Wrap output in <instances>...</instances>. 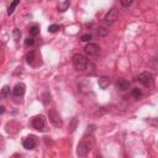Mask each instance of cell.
Segmentation results:
<instances>
[{
  "instance_id": "cell-1",
  "label": "cell",
  "mask_w": 158,
  "mask_h": 158,
  "mask_svg": "<svg viewBox=\"0 0 158 158\" xmlns=\"http://www.w3.org/2000/svg\"><path fill=\"white\" fill-rule=\"evenodd\" d=\"M73 65L75 68V70L78 72H84L88 67V59L85 56L78 53V54H74L73 56Z\"/></svg>"
},
{
  "instance_id": "cell-2",
  "label": "cell",
  "mask_w": 158,
  "mask_h": 158,
  "mask_svg": "<svg viewBox=\"0 0 158 158\" xmlns=\"http://www.w3.org/2000/svg\"><path fill=\"white\" fill-rule=\"evenodd\" d=\"M93 147V142L91 141H88L86 138L81 139L79 143H78V147H77V154L79 157H86V154L90 152Z\"/></svg>"
},
{
  "instance_id": "cell-3",
  "label": "cell",
  "mask_w": 158,
  "mask_h": 158,
  "mask_svg": "<svg viewBox=\"0 0 158 158\" xmlns=\"http://www.w3.org/2000/svg\"><path fill=\"white\" fill-rule=\"evenodd\" d=\"M48 118H49V121L52 122V125L56 126V127H60V126L63 125V121H62L59 114H58L56 110L48 111Z\"/></svg>"
},
{
  "instance_id": "cell-4",
  "label": "cell",
  "mask_w": 158,
  "mask_h": 158,
  "mask_svg": "<svg viewBox=\"0 0 158 158\" xmlns=\"http://www.w3.org/2000/svg\"><path fill=\"white\" fill-rule=\"evenodd\" d=\"M117 16H118V11H117L116 9H111V10H109V12H107L106 16H105V21H106V23H109V25L114 23V22L117 20Z\"/></svg>"
},
{
  "instance_id": "cell-5",
  "label": "cell",
  "mask_w": 158,
  "mask_h": 158,
  "mask_svg": "<svg viewBox=\"0 0 158 158\" xmlns=\"http://www.w3.org/2000/svg\"><path fill=\"white\" fill-rule=\"evenodd\" d=\"M99 52H100V48L95 43H88L85 46V53L88 56H96V54H99Z\"/></svg>"
},
{
  "instance_id": "cell-6",
  "label": "cell",
  "mask_w": 158,
  "mask_h": 158,
  "mask_svg": "<svg viewBox=\"0 0 158 158\" xmlns=\"http://www.w3.org/2000/svg\"><path fill=\"white\" fill-rule=\"evenodd\" d=\"M137 79H138L139 83H142V84L146 85V86L151 85V83H152V75H151L149 73H147V72L141 73V74L137 77Z\"/></svg>"
},
{
  "instance_id": "cell-7",
  "label": "cell",
  "mask_w": 158,
  "mask_h": 158,
  "mask_svg": "<svg viewBox=\"0 0 158 158\" xmlns=\"http://www.w3.org/2000/svg\"><path fill=\"white\" fill-rule=\"evenodd\" d=\"M32 125H33V127H35L36 130L43 131V130H44V118H43L42 116H36V117L33 118V121H32Z\"/></svg>"
},
{
  "instance_id": "cell-8",
  "label": "cell",
  "mask_w": 158,
  "mask_h": 158,
  "mask_svg": "<svg viewBox=\"0 0 158 158\" xmlns=\"http://www.w3.org/2000/svg\"><path fill=\"white\" fill-rule=\"evenodd\" d=\"M25 90H26V85L23 83H17L14 89H12V93L15 96H22L25 94Z\"/></svg>"
},
{
  "instance_id": "cell-9",
  "label": "cell",
  "mask_w": 158,
  "mask_h": 158,
  "mask_svg": "<svg viewBox=\"0 0 158 158\" xmlns=\"http://www.w3.org/2000/svg\"><path fill=\"white\" fill-rule=\"evenodd\" d=\"M23 147L26 148V149H33L35 147H36V139H35V137L33 136H30V137H26L25 139H23Z\"/></svg>"
},
{
  "instance_id": "cell-10",
  "label": "cell",
  "mask_w": 158,
  "mask_h": 158,
  "mask_svg": "<svg viewBox=\"0 0 158 158\" xmlns=\"http://www.w3.org/2000/svg\"><path fill=\"white\" fill-rule=\"evenodd\" d=\"M116 89H118V90H121V91H123V90H126V89H128V86H130V83L127 81V80H125V79H118L117 81H116Z\"/></svg>"
},
{
  "instance_id": "cell-11",
  "label": "cell",
  "mask_w": 158,
  "mask_h": 158,
  "mask_svg": "<svg viewBox=\"0 0 158 158\" xmlns=\"http://www.w3.org/2000/svg\"><path fill=\"white\" fill-rule=\"evenodd\" d=\"M98 84L101 89H106L110 85V78L109 77H100L98 79Z\"/></svg>"
},
{
  "instance_id": "cell-12",
  "label": "cell",
  "mask_w": 158,
  "mask_h": 158,
  "mask_svg": "<svg viewBox=\"0 0 158 158\" xmlns=\"http://www.w3.org/2000/svg\"><path fill=\"white\" fill-rule=\"evenodd\" d=\"M69 5H70V2L68 1V0H65V1H59L58 2V11H60V12H64V11H67L68 10V7H69Z\"/></svg>"
},
{
  "instance_id": "cell-13",
  "label": "cell",
  "mask_w": 158,
  "mask_h": 158,
  "mask_svg": "<svg viewBox=\"0 0 158 158\" xmlns=\"http://www.w3.org/2000/svg\"><path fill=\"white\" fill-rule=\"evenodd\" d=\"M28 31H30V35H31V36H36V35L40 33V26L35 23V25H32V26L30 27Z\"/></svg>"
},
{
  "instance_id": "cell-14",
  "label": "cell",
  "mask_w": 158,
  "mask_h": 158,
  "mask_svg": "<svg viewBox=\"0 0 158 158\" xmlns=\"http://www.w3.org/2000/svg\"><path fill=\"white\" fill-rule=\"evenodd\" d=\"M20 4V1L19 0H15V1H12L11 4H10V6H9V9H7V15H11L12 12H14V10H15V7L17 6Z\"/></svg>"
},
{
  "instance_id": "cell-15",
  "label": "cell",
  "mask_w": 158,
  "mask_h": 158,
  "mask_svg": "<svg viewBox=\"0 0 158 158\" xmlns=\"http://www.w3.org/2000/svg\"><path fill=\"white\" fill-rule=\"evenodd\" d=\"M107 33H109V28H107V27L101 26V27L98 28V35H99L100 37H104V36H106Z\"/></svg>"
},
{
  "instance_id": "cell-16",
  "label": "cell",
  "mask_w": 158,
  "mask_h": 158,
  "mask_svg": "<svg viewBox=\"0 0 158 158\" xmlns=\"http://www.w3.org/2000/svg\"><path fill=\"white\" fill-rule=\"evenodd\" d=\"M12 36H14L15 42H16V43H19L20 37H21V31H20L19 28H14V31H12Z\"/></svg>"
},
{
  "instance_id": "cell-17",
  "label": "cell",
  "mask_w": 158,
  "mask_h": 158,
  "mask_svg": "<svg viewBox=\"0 0 158 158\" xmlns=\"http://www.w3.org/2000/svg\"><path fill=\"white\" fill-rule=\"evenodd\" d=\"M1 96L5 98V99H7V98L10 96V88H9L7 85H5V86L1 89Z\"/></svg>"
},
{
  "instance_id": "cell-18",
  "label": "cell",
  "mask_w": 158,
  "mask_h": 158,
  "mask_svg": "<svg viewBox=\"0 0 158 158\" xmlns=\"http://www.w3.org/2000/svg\"><path fill=\"white\" fill-rule=\"evenodd\" d=\"M42 101H43V104H44V105H47V104L51 101V95H49V93H48V91L43 93V95H42Z\"/></svg>"
},
{
  "instance_id": "cell-19",
  "label": "cell",
  "mask_w": 158,
  "mask_h": 158,
  "mask_svg": "<svg viewBox=\"0 0 158 158\" xmlns=\"http://www.w3.org/2000/svg\"><path fill=\"white\" fill-rule=\"evenodd\" d=\"M77 123H78V120H77V118H72L70 125H69V132H74V131H75Z\"/></svg>"
},
{
  "instance_id": "cell-20",
  "label": "cell",
  "mask_w": 158,
  "mask_h": 158,
  "mask_svg": "<svg viewBox=\"0 0 158 158\" xmlns=\"http://www.w3.org/2000/svg\"><path fill=\"white\" fill-rule=\"evenodd\" d=\"M26 60H27V63H32V62L35 60V52H33V51H31L30 53H27Z\"/></svg>"
},
{
  "instance_id": "cell-21",
  "label": "cell",
  "mask_w": 158,
  "mask_h": 158,
  "mask_svg": "<svg viewBox=\"0 0 158 158\" xmlns=\"http://www.w3.org/2000/svg\"><path fill=\"white\" fill-rule=\"evenodd\" d=\"M132 96H133L135 99H139V98L142 96L141 90H139V89H137V88H135V89L132 90Z\"/></svg>"
},
{
  "instance_id": "cell-22",
  "label": "cell",
  "mask_w": 158,
  "mask_h": 158,
  "mask_svg": "<svg viewBox=\"0 0 158 158\" xmlns=\"http://www.w3.org/2000/svg\"><path fill=\"white\" fill-rule=\"evenodd\" d=\"M59 30H60V26L59 25H51V26H48V31L52 32V33H54V32H57Z\"/></svg>"
},
{
  "instance_id": "cell-23",
  "label": "cell",
  "mask_w": 158,
  "mask_h": 158,
  "mask_svg": "<svg viewBox=\"0 0 158 158\" xmlns=\"http://www.w3.org/2000/svg\"><path fill=\"white\" fill-rule=\"evenodd\" d=\"M90 40H91V35L90 33H85V35H83L80 37V41H83V42H89Z\"/></svg>"
},
{
  "instance_id": "cell-24",
  "label": "cell",
  "mask_w": 158,
  "mask_h": 158,
  "mask_svg": "<svg viewBox=\"0 0 158 158\" xmlns=\"http://www.w3.org/2000/svg\"><path fill=\"white\" fill-rule=\"evenodd\" d=\"M25 44H26L27 47H30V46H33V44H35V40L28 37V38H26V40H25Z\"/></svg>"
},
{
  "instance_id": "cell-25",
  "label": "cell",
  "mask_w": 158,
  "mask_h": 158,
  "mask_svg": "<svg viewBox=\"0 0 158 158\" xmlns=\"http://www.w3.org/2000/svg\"><path fill=\"white\" fill-rule=\"evenodd\" d=\"M121 4H122L123 6H128V5H131V4H132V1H131V0H122V1H121Z\"/></svg>"
},
{
  "instance_id": "cell-26",
  "label": "cell",
  "mask_w": 158,
  "mask_h": 158,
  "mask_svg": "<svg viewBox=\"0 0 158 158\" xmlns=\"http://www.w3.org/2000/svg\"><path fill=\"white\" fill-rule=\"evenodd\" d=\"M5 112V107L4 106H0V114H4Z\"/></svg>"
}]
</instances>
